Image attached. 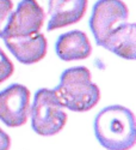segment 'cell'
I'll return each instance as SVG.
<instances>
[{"mask_svg": "<svg viewBox=\"0 0 136 150\" xmlns=\"http://www.w3.org/2000/svg\"><path fill=\"white\" fill-rule=\"evenodd\" d=\"M93 127L97 141L107 150H129L136 143L135 117L124 106L103 108L96 115Z\"/></svg>", "mask_w": 136, "mask_h": 150, "instance_id": "6da1fadb", "label": "cell"}, {"mask_svg": "<svg viewBox=\"0 0 136 150\" xmlns=\"http://www.w3.org/2000/svg\"><path fill=\"white\" fill-rule=\"evenodd\" d=\"M53 93L57 102L72 112H87L100 100V90L92 82L91 72L85 66L66 69Z\"/></svg>", "mask_w": 136, "mask_h": 150, "instance_id": "7a4b0ae2", "label": "cell"}, {"mask_svg": "<svg viewBox=\"0 0 136 150\" xmlns=\"http://www.w3.org/2000/svg\"><path fill=\"white\" fill-rule=\"evenodd\" d=\"M31 127L40 136L50 137L59 133L67 122V114L53 93V89L42 88L35 93L30 106Z\"/></svg>", "mask_w": 136, "mask_h": 150, "instance_id": "3957f363", "label": "cell"}, {"mask_svg": "<svg viewBox=\"0 0 136 150\" xmlns=\"http://www.w3.org/2000/svg\"><path fill=\"white\" fill-rule=\"evenodd\" d=\"M129 17V8L122 0H98L93 5L89 25L98 46Z\"/></svg>", "mask_w": 136, "mask_h": 150, "instance_id": "277c9868", "label": "cell"}, {"mask_svg": "<svg viewBox=\"0 0 136 150\" xmlns=\"http://www.w3.org/2000/svg\"><path fill=\"white\" fill-rule=\"evenodd\" d=\"M44 19V10L37 3V0H22L17 8L12 11L1 34V39L28 36L40 33Z\"/></svg>", "mask_w": 136, "mask_h": 150, "instance_id": "5b68a950", "label": "cell"}, {"mask_svg": "<svg viewBox=\"0 0 136 150\" xmlns=\"http://www.w3.org/2000/svg\"><path fill=\"white\" fill-rule=\"evenodd\" d=\"M30 90L13 83L0 91V120L8 127H19L28 121L30 113Z\"/></svg>", "mask_w": 136, "mask_h": 150, "instance_id": "8992f818", "label": "cell"}, {"mask_svg": "<svg viewBox=\"0 0 136 150\" xmlns=\"http://www.w3.org/2000/svg\"><path fill=\"white\" fill-rule=\"evenodd\" d=\"M4 42L13 57L25 65L41 61L45 57L48 49L47 39L41 33L28 36L6 37L4 39Z\"/></svg>", "mask_w": 136, "mask_h": 150, "instance_id": "52a82bcc", "label": "cell"}, {"mask_svg": "<svg viewBox=\"0 0 136 150\" xmlns=\"http://www.w3.org/2000/svg\"><path fill=\"white\" fill-rule=\"evenodd\" d=\"M89 0H49L48 31L78 23L86 13Z\"/></svg>", "mask_w": 136, "mask_h": 150, "instance_id": "ba28073f", "label": "cell"}, {"mask_svg": "<svg viewBox=\"0 0 136 150\" xmlns=\"http://www.w3.org/2000/svg\"><path fill=\"white\" fill-rule=\"evenodd\" d=\"M55 52L63 61L84 60L91 55L92 46L84 31L70 30L57 37L55 42Z\"/></svg>", "mask_w": 136, "mask_h": 150, "instance_id": "9c48e42d", "label": "cell"}, {"mask_svg": "<svg viewBox=\"0 0 136 150\" xmlns=\"http://www.w3.org/2000/svg\"><path fill=\"white\" fill-rule=\"evenodd\" d=\"M136 25L134 23H123L111 31L100 47L107 49L123 59L135 60L136 58Z\"/></svg>", "mask_w": 136, "mask_h": 150, "instance_id": "30bf717a", "label": "cell"}, {"mask_svg": "<svg viewBox=\"0 0 136 150\" xmlns=\"http://www.w3.org/2000/svg\"><path fill=\"white\" fill-rule=\"evenodd\" d=\"M13 71H15V66L12 64V61L3 52V49L0 48V83L8 79L12 76Z\"/></svg>", "mask_w": 136, "mask_h": 150, "instance_id": "8fae6325", "label": "cell"}, {"mask_svg": "<svg viewBox=\"0 0 136 150\" xmlns=\"http://www.w3.org/2000/svg\"><path fill=\"white\" fill-rule=\"evenodd\" d=\"M13 11L12 0H0V37L8 22V18Z\"/></svg>", "mask_w": 136, "mask_h": 150, "instance_id": "7c38bea8", "label": "cell"}, {"mask_svg": "<svg viewBox=\"0 0 136 150\" xmlns=\"http://www.w3.org/2000/svg\"><path fill=\"white\" fill-rule=\"evenodd\" d=\"M11 146L10 136L0 127V150H8Z\"/></svg>", "mask_w": 136, "mask_h": 150, "instance_id": "4fadbf2b", "label": "cell"}]
</instances>
